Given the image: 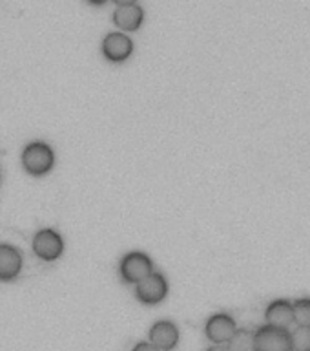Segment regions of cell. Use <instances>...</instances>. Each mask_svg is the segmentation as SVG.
<instances>
[{"label":"cell","instance_id":"obj_1","mask_svg":"<svg viewBox=\"0 0 310 351\" xmlns=\"http://www.w3.org/2000/svg\"><path fill=\"white\" fill-rule=\"evenodd\" d=\"M55 154L49 145L42 141L29 143L24 150H22V167L29 176L40 178L46 176L49 170L53 169Z\"/></svg>","mask_w":310,"mask_h":351},{"label":"cell","instance_id":"obj_2","mask_svg":"<svg viewBox=\"0 0 310 351\" xmlns=\"http://www.w3.org/2000/svg\"><path fill=\"white\" fill-rule=\"evenodd\" d=\"M168 295V284L163 274L150 273L135 284L137 300L146 306H157Z\"/></svg>","mask_w":310,"mask_h":351},{"label":"cell","instance_id":"obj_3","mask_svg":"<svg viewBox=\"0 0 310 351\" xmlns=\"http://www.w3.org/2000/svg\"><path fill=\"white\" fill-rule=\"evenodd\" d=\"M64 251V241L60 234L53 229L38 230L33 238V252L38 260L42 262H55L59 260L60 254Z\"/></svg>","mask_w":310,"mask_h":351},{"label":"cell","instance_id":"obj_4","mask_svg":"<svg viewBox=\"0 0 310 351\" xmlns=\"http://www.w3.org/2000/svg\"><path fill=\"white\" fill-rule=\"evenodd\" d=\"M254 351H292L287 329L263 326L254 333Z\"/></svg>","mask_w":310,"mask_h":351},{"label":"cell","instance_id":"obj_5","mask_svg":"<svg viewBox=\"0 0 310 351\" xmlns=\"http://www.w3.org/2000/svg\"><path fill=\"white\" fill-rule=\"evenodd\" d=\"M119 271L120 278L125 280L126 284H137L139 280L153 273V263L144 252H128L120 260Z\"/></svg>","mask_w":310,"mask_h":351},{"label":"cell","instance_id":"obj_6","mask_svg":"<svg viewBox=\"0 0 310 351\" xmlns=\"http://www.w3.org/2000/svg\"><path fill=\"white\" fill-rule=\"evenodd\" d=\"M103 55L109 62H125L133 53V43L126 33H108L103 40Z\"/></svg>","mask_w":310,"mask_h":351},{"label":"cell","instance_id":"obj_7","mask_svg":"<svg viewBox=\"0 0 310 351\" xmlns=\"http://www.w3.org/2000/svg\"><path fill=\"white\" fill-rule=\"evenodd\" d=\"M235 329H237L235 320L230 317L229 313H218L207 320L205 333L212 344H227L230 337L235 333Z\"/></svg>","mask_w":310,"mask_h":351},{"label":"cell","instance_id":"obj_8","mask_svg":"<svg viewBox=\"0 0 310 351\" xmlns=\"http://www.w3.org/2000/svg\"><path fill=\"white\" fill-rule=\"evenodd\" d=\"M265 320L267 326L278 329H287L294 324V311H292V302L278 298L268 304L267 311H265Z\"/></svg>","mask_w":310,"mask_h":351},{"label":"cell","instance_id":"obj_9","mask_svg":"<svg viewBox=\"0 0 310 351\" xmlns=\"http://www.w3.org/2000/svg\"><path fill=\"white\" fill-rule=\"evenodd\" d=\"M150 342L159 351H172L179 342V329L168 320L155 322L150 329Z\"/></svg>","mask_w":310,"mask_h":351},{"label":"cell","instance_id":"obj_10","mask_svg":"<svg viewBox=\"0 0 310 351\" xmlns=\"http://www.w3.org/2000/svg\"><path fill=\"white\" fill-rule=\"evenodd\" d=\"M144 22V11L139 4L117 5L114 11V24L122 32H137Z\"/></svg>","mask_w":310,"mask_h":351},{"label":"cell","instance_id":"obj_11","mask_svg":"<svg viewBox=\"0 0 310 351\" xmlns=\"http://www.w3.org/2000/svg\"><path fill=\"white\" fill-rule=\"evenodd\" d=\"M22 256L13 245L0 243V282H11L21 274Z\"/></svg>","mask_w":310,"mask_h":351},{"label":"cell","instance_id":"obj_12","mask_svg":"<svg viewBox=\"0 0 310 351\" xmlns=\"http://www.w3.org/2000/svg\"><path fill=\"white\" fill-rule=\"evenodd\" d=\"M230 351H254V333L248 329H235V333L227 342Z\"/></svg>","mask_w":310,"mask_h":351},{"label":"cell","instance_id":"obj_13","mask_svg":"<svg viewBox=\"0 0 310 351\" xmlns=\"http://www.w3.org/2000/svg\"><path fill=\"white\" fill-rule=\"evenodd\" d=\"M292 351H310V326H298L290 333Z\"/></svg>","mask_w":310,"mask_h":351},{"label":"cell","instance_id":"obj_14","mask_svg":"<svg viewBox=\"0 0 310 351\" xmlns=\"http://www.w3.org/2000/svg\"><path fill=\"white\" fill-rule=\"evenodd\" d=\"M292 311H294V324L310 326V298H298L292 302Z\"/></svg>","mask_w":310,"mask_h":351},{"label":"cell","instance_id":"obj_15","mask_svg":"<svg viewBox=\"0 0 310 351\" xmlns=\"http://www.w3.org/2000/svg\"><path fill=\"white\" fill-rule=\"evenodd\" d=\"M133 351H159L152 342H139V344L133 348Z\"/></svg>","mask_w":310,"mask_h":351},{"label":"cell","instance_id":"obj_16","mask_svg":"<svg viewBox=\"0 0 310 351\" xmlns=\"http://www.w3.org/2000/svg\"><path fill=\"white\" fill-rule=\"evenodd\" d=\"M207 351H230V350L227 348V344H214V346H210Z\"/></svg>","mask_w":310,"mask_h":351},{"label":"cell","instance_id":"obj_17","mask_svg":"<svg viewBox=\"0 0 310 351\" xmlns=\"http://www.w3.org/2000/svg\"><path fill=\"white\" fill-rule=\"evenodd\" d=\"M117 5H125V4H137V0H114Z\"/></svg>","mask_w":310,"mask_h":351},{"label":"cell","instance_id":"obj_18","mask_svg":"<svg viewBox=\"0 0 310 351\" xmlns=\"http://www.w3.org/2000/svg\"><path fill=\"white\" fill-rule=\"evenodd\" d=\"M88 2H90V4H93V5H104L106 2H109V0H88Z\"/></svg>","mask_w":310,"mask_h":351}]
</instances>
